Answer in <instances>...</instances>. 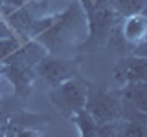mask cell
Wrapping results in <instances>:
<instances>
[{"instance_id": "cell-1", "label": "cell", "mask_w": 147, "mask_h": 137, "mask_svg": "<svg viewBox=\"0 0 147 137\" xmlns=\"http://www.w3.org/2000/svg\"><path fill=\"white\" fill-rule=\"evenodd\" d=\"M83 112L88 115L96 124H105L121 119V100L119 91L107 88H86V100Z\"/></svg>"}, {"instance_id": "cell-2", "label": "cell", "mask_w": 147, "mask_h": 137, "mask_svg": "<svg viewBox=\"0 0 147 137\" xmlns=\"http://www.w3.org/2000/svg\"><path fill=\"white\" fill-rule=\"evenodd\" d=\"M52 100L57 108L70 113H79L85 108L86 100V86L77 79H68L63 84L55 86L52 91Z\"/></svg>"}, {"instance_id": "cell-3", "label": "cell", "mask_w": 147, "mask_h": 137, "mask_svg": "<svg viewBox=\"0 0 147 137\" xmlns=\"http://www.w3.org/2000/svg\"><path fill=\"white\" fill-rule=\"evenodd\" d=\"M37 73L42 77L50 86H59L64 80L72 79V66L63 59H53V57H44L42 61L35 66Z\"/></svg>"}, {"instance_id": "cell-4", "label": "cell", "mask_w": 147, "mask_h": 137, "mask_svg": "<svg viewBox=\"0 0 147 137\" xmlns=\"http://www.w3.org/2000/svg\"><path fill=\"white\" fill-rule=\"evenodd\" d=\"M116 71H119V75H116V79L119 77L121 84L127 82H144L147 77V61L140 57H129L125 61H121L118 64Z\"/></svg>"}, {"instance_id": "cell-5", "label": "cell", "mask_w": 147, "mask_h": 137, "mask_svg": "<svg viewBox=\"0 0 147 137\" xmlns=\"http://www.w3.org/2000/svg\"><path fill=\"white\" fill-rule=\"evenodd\" d=\"M145 35H147V20H145L144 13L123 18L121 37L131 48L140 42H145Z\"/></svg>"}, {"instance_id": "cell-6", "label": "cell", "mask_w": 147, "mask_h": 137, "mask_svg": "<svg viewBox=\"0 0 147 137\" xmlns=\"http://www.w3.org/2000/svg\"><path fill=\"white\" fill-rule=\"evenodd\" d=\"M101 4H109L112 11L123 18L140 15L145 9V0H101Z\"/></svg>"}, {"instance_id": "cell-7", "label": "cell", "mask_w": 147, "mask_h": 137, "mask_svg": "<svg viewBox=\"0 0 147 137\" xmlns=\"http://www.w3.org/2000/svg\"><path fill=\"white\" fill-rule=\"evenodd\" d=\"M145 121H123L121 119V137H145Z\"/></svg>"}, {"instance_id": "cell-8", "label": "cell", "mask_w": 147, "mask_h": 137, "mask_svg": "<svg viewBox=\"0 0 147 137\" xmlns=\"http://www.w3.org/2000/svg\"><path fill=\"white\" fill-rule=\"evenodd\" d=\"M20 44H22V40L18 39L17 35L7 37V39H2V40H0V64L6 61L7 57H11V55L18 49V46H20Z\"/></svg>"}, {"instance_id": "cell-9", "label": "cell", "mask_w": 147, "mask_h": 137, "mask_svg": "<svg viewBox=\"0 0 147 137\" xmlns=\"http://www.w3.org/2000/svg\"><path fill=\"white\" fill-rule=\"evenodd\" d=\"M31 0H0V15L6 18L7 15H11L13 11L28 6Z\"/></svg>"}, {"instance_id": "cell-10", "label": "cell", "mask_w": 147, "mask_h": 137, "mask_svg": "<svg viewBox=\"0 0 147 137\" xmlns=\"http://www.w3.org/2000/svg\"><path fill=\"white\" fill-rule=\"evenodd\" d=\"M13 29L9 27V24L6 22V18H0V40L2 39H7V37H13Z\"/></svg>"}]
</instances>
